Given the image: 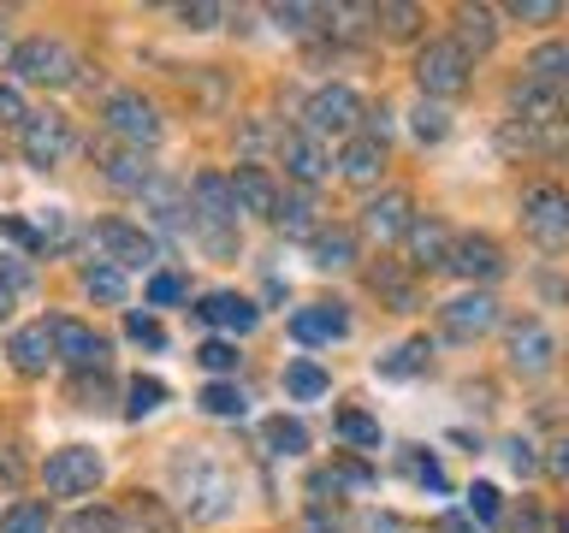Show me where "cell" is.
<instances>
[{
	"label": "cell",
	"instance_id": "1",
	"mask_svg": "<svg viewBox=\"0 0 569 533\" xmlns=\"http://www.w3.org/2000/svg\"><path fill=\"white\" fill-rule=\"evenodd\" d=\"M12 71L24 83H42V89H66V83H78V71L83 60L71 53L60 36H24V42L12 48Z\"/></svg>",
	"mask_w": 569,
	"mask_h": 533
},
{
	"label": "cell",
	"instance_id": "2",
	"mask_svg": "<svg viewBox=\"0 0 569 533\" xmlns=\"http://www.w3.org/2000/svg\"><path fill=\"white\" fill-rule=\"evenodd\" d=\"M101 119H107V131H113V142H124V149H154L160 131H167V124H160V113H154V101L137 95V89L107 95Z\"/></svg>",
	"mask_w": 569,
	"mask_h": 533
},
{
	"label": "cell",
	"instance_id": "3",
	"mask_svg": "<svg viewBox=\"0 0 569 533\" xmlns=\"http://www.w3.org/2000/svg\"><path fill=\"white\" fill-rule=\"evenodd\" d=\"M362 95H356L350 83H327V89H315L309 107H302V131L309 137H350L356 124H362Z\"/></svg>",
	"mask_w": 569,
	"mask_h": 533
},
{
	"label": "cell",
	"instance_id": "4",
	"mask_svg": "<svg viewBox=\"0 0 569 533\" xmlns=\"http://www.w3.org/2000/svg\"><path fill=\"white\" fill-rule=\"evenodd\" d=\"M469 71H475V60H469L457 42H427L421 60H416V83H421V95L451 101V95H462V89H469Z\"/></svg>",
	"mask_w": 569,
	"mask_h": 533
},
{
	"label": "cell",
	"instance_id": "5",
	"mask_svg": "<svg viewBox=\"0 0 569 533\" xmlns=\"http://www.w3.org/2000/svg\"><path fill=\"white\" fill-rule=\"evenodd\" d=\"M522 225L540 249H563L569 243V190L558 184H533L522 195Z\"/></svg>",
	"mask_w": 569,
	"mask_h": 533
},
{
	"label": "cell",
	"instance_id": "6",
	"mask_svg": "<svg viewBox=\"0 0 569 533\" xmlns=\"http://www.w3.org/2000/svg\"><path fill=\"white\" fill-rule=\"evenodd\" d=\"M42 486L53 497H83L101 486V456L89 451V444H66V451H53L42 462Z\"/></svg>",
	"mask_w": 569,
	"mask_h": 533
},
{
	"label": "cell",
	"instance_id": "7",
	"mask_svg": "<svg viewBox=\"0 0 569 533\" xmlns=\"http://www.w3.org/2000/svg\"><path fill=\"white\" fill-rule=\"evenodd\" d=\"M18 149H24V160L36 172L60 167L66 149H71V119L66 113H30L24 124H18Z\"/></svg>",
	"mask_w": 569,
	"mask_h": 533
},
{
	"label": "cell",
	"instance_id": "8",
	"mask_svg": "<svg viewBox=\"0 0 569 533\" xmlns=\"http://www.w3.org/2000/svg\"><path fill=\"white\" fill-rule=\"evenodd\" d=\"M89 238H96L101 261L119 266V273H124V266H149V261L160 255V243H154L142 225H131V220H101L96 231H89Z\"/></svg>",
	"mask_w": 569,
	"mask_h": 533
},
{
	"label": "cell",
	"instance_id": "9",
	"mask_svg": "<svg viewBox=\"0 0 569 533\" xmlns=\"http://www.w3.org/2000/svg\"><path fill=\"white\" fill-rule=\"evenodd\" d=\"M48 338H53V355L71 368H83V373H101L107 368V355H113V344L96 332V326H83V320H48Z\"/></svg>",
	"mask_w": 569,
	"mask_h": 533
},
{
	"label": "cell",
	"instance_id": "10",
	"mask_svg": "<svg viewBox=\"0 0 569 533\" xmlns=\"http://www.w3.org/2000/svg\"><path fill=\"white\" fill-rule=\"evenodd\" d=\"M190 220H196V231L238 225V202H231V178L226 172H196V184H190Z\"/></svg>",
	"mask_w": 569,
	"mask_h": 533
},
{
	"label": "cell",
	"instance_id": "11",
	"mask_svg": "<svg viewBox=\"0 0 569 533\" xmlns=\"http://www.w3.org/2000/svg\"><path fill=\"white\" fill-rule=\"evenodd\" d=\"M445 266H451L457 279H469V284H475V279L487 284V279L505 273V249H498L487 231H462V238H451V255H445Z\"/></svg>",
	"mask_w": 569,
	"mask_h": 533
},
{
	"label": "cell",
	"instance_id": "12",
	"mask_svg": "<svg viewBox=\"0 0 569 533\" xmlns=\"http://www.w3.org/2000/svg\"><path fill=\"white\" fill-rule=\"evenodd\" d=\"M89 154H96V172H101L113 190H149L154 167H149V154H142V149H124V142L107 137V142H96Z\"/></svg>",
	"mask_w": 569,
	"mask_h": 533
},
{
	"label": "cell",
	"instance_id": "13",
	"mask_svg": "<svg viewBox=\"0 0 569 533\" xmlns=\"http://www.w3.org/2000/svg\"><path fill=\"white\" fill-rule=\"evenodd\" d=\"M439 326H445V338H457V344H469V338H480V332H492V326H498V302H492L487 291H469V296L445 302Z\"/></svg>",
	"mask_w": 569,
	"mask_h": 533
},
{
	"label": "cell",
	"instance_id": "14",
	"mask_svg": "<svg viewBox=\"0 0 569 533\" xmlns=\"http://www.w3.org/2000/svg\"><path fill=\"white\" fill-rule=\"evenodd\" d=\"M551 362H558V338H551L540 320L510 326V368H516V373H546Z\"/></svg>",
	"mask_w": 569,
	"mask_h": 533
},
{
	"label": "cell",
	"instance_id": "15",
	"mask_svg": "<svg viewBox=\"0 0 569 533\" xmlns=\"http://www.w3.org/2000/svg\"><path fill=\"white\" fill-rule=\"evenodd\" d=\"M231 202H238V213H256V220H273L279 213V184L267 167H238L231 172Z\"/></svg>",
	"mask_w": 569,
	"mask_h": 533
},
{
	"label": "cell",
	"instance_id": "16",
	"mask_svg": "<svg viewBox=\"0 0 569 533\" xmlns=\"http://www.w3.org/2000/svg\"><path fill=\"white\" fill-rule=\"evenodd\" d=\"M350 332V314L345 302H309V309L291 314V338L297 344H332V338Z\"/></svg>",
	"mask_w": 569,
	"mask_h": 533
},
{
	"label": "cell",
	"instance_id": "17",
	"mask_svg": "<svg viewBox=\"0 0 569 533\" xmlns=\"http://www.w3.org/2000/svg\"><path fill=\"white\" fill-rule=\"evenodd\" d=\"M279 160H284V172H291L302 190H315L320 178H327V149H320V137H309V131L279 137Z\"/></svg>",
	"mask_w": 569,
	"mask_h": 533
},
{
	"label": "cell",
	"instance_id": "18",
	"mask_svg": "<svg viewBox=\"0 0 569 533\" xmlns=\"http://www.w3.org/2000/svg\"><path fill=\"white\" fill-rule=\"evenodd\" d=\"M362 225L373 231V238H403L409 225H416V202H409V190H386V195H373V202L362 208Z\"/></svg>",
	"mask_w": 569,
	"mask_h": 533
},
{
	"label": "cell",
	"instance_id": "19",
	"mask_svg": "<svg viewBox=\"0 0 569 533\" xmlns=\"http://www.w3.org/2000/svg\"><path fill=\"white\" fill-rule=\"evenodd\" d=\"M196 314H202L208 326H220V332H256V320H261V309L238 291H208L202 302H196Z\"/></svg>",
	"mask_w": 569,
	"mask_h": 533
},
{
	"label": "cell",
	"instance_id": "20",
	"mask_svg": "<svg viewBox=\"0 0 569 533\" xmlns=\"http://www.w3.org/2000/svg\"><path fill=\"white\" fill-rule=\"evenodd\" d=\"M551 119H563V95L533 89V83H516L510 89V124H522V131H546Z\"/></svg>",
	"mask_w": 569,
	"mask_h": 533
},
{
	"label": "cell",
	"instance_id": "21",
	"mask_svg": "<svg viewBox=\"0 0 569 533\" xmlns=\"http://www.w3.org/2000/svg\"><path fill=\"white\" fill-rule=\"evenodd\" d=\"M7 355L18 373H48V362H60L53 355V338H48V320H36V326H18L7 338Z\"/></svg>",
	"mask_w": 569,
	"mask_h": 533
},
{
	"label": "cell",
	"instance_id": "22",
	"mask_svg": "<svg viewBox=\"0 0 569 533\" xmlns=\"http://www.w3.org/2000/svg\"><path fill=\"white\" fill-rule=\"evenodd\" d=\"M522 83L551 89V95H569V42H540V48H533Z\"/></svg>",
	"mask_w": 569,
	"mask_h": 533
},
{
	"label": "cell",
	"instance_id": "23",
	"mask_svg": "<svg viewBox=\"0 0 569 533\" xmlns=\"http://www.w3.org/2000/svg\"><path fill=\"white\" fill-rule=\"evenodd\" d=\"M338 172H345L350 184H373V178L386 172V142L380 137H350L345 154H338Z\"/></svg>",
	"mask_w": 569,
	"mask_h": 533
},
{
	"label": "cell",
	"instance_id": "24",
	"mask_svg": "<svg viewBox=\"0 0 569 533\" xmlns=\"http://www.w3.org/2000/svg\"><path fill=\"white\" fill-rule=\"evenodd\" d=\"M403 238H409V266H416V273L421 266H445V255H451V231L439 220H416Z\"/></svg>",
	"mask_w": 569,
	"mask_h": 533
},
{
	"label": "cell",
	"instance_id": "25",
	"mask_svg": "<svg viewBox=\"0 0 569 533\" xmlns=\"http://www.w3.org/2000/svg\"><path fill=\"white\" fill-rule=\"evenodd\" d=\"M451 42L469 53V60H475V53H492V42H498V18H492L487 7H462V12H457V36H451Z\"/></svg>",
	"mask_w": 569,
	"mask_h": 533
},
{
	"label": "cell",
	"instance_id": "26",
	"mask_svg": "<svg viewBox=\"0 0 569 533\" xmlns=\"http://www.w3.org/2000/svg\"><path fill=\"white\" fill-rule=\"evenodd\" d=\"M261 444L273 456H302L309 451V426H302L297 415H273V421H261Z\"/></svg>",
	"mask_w": 569,
	"mask_h": 533
},
{
	"label": "cell",
	"instance_id": "27",
	"mask_svg": "<svg viewBox=\"0 0 569 533\" xmlns=\"http://www.w3.org/2000/svg\"><path fill=\"white\" fill-rule=\"evenodd\" d=\"M368 284H373V296L391 302V309H416V284H409V273H403L398 261H380L368 273Z\"/></svg>",
	"mask_w": 569,
	"mask_h": 533
},
{
	"label": "cell",
	"instance_id": "28",
	"mask_svg": "<svg viewBox=\"0 0 569 533\" xmlns=\"http://www.w3.org/2000/svg\"><path fill=\"white\" fill-rule=\"evenodd\" d=\"M315 266H356V231L350 225H332V231H315Z\"/></svg>",
	"mask_w": 569,
	"mask_h": 533
},
{
	"label": "cell",
	"instance_id": "29",
	"mask_svg": "<svg viewBox=\"0 0 569 533\" xmlns=\"http://www.w3.org/2000/svg\"><path fill=\"white\" fill-rule=\"evenodd\" d=\"M315 195L309 190H297V195H279V213L273 220L284 225V238H315Z\"/></svg>",
	"mask_w": 569,
	"mask_h": 533
},
{
	"label": "cell",
	"instance_id": "30",
	"mask_svg": "<svg viewBox=\"0 0 569 533\" xmlns=\"http://www.w3.org/2000/svg\"><path fill=\"white\" fill-rule=\"evenodd\" d=\"M427 355H433V344H427V338H409V344H398L391 355H380V380H409V373L427 368Z\"/></svg>",
	"mask_w": 569,
	"mask_h": 533
},
{
	"label": "cell",
	"instance_id": "31",
	"mask_svg": "<svg viewBox=\"0 0 569 533\" xmlns=\"http://www.w3.org/2000/svg\"><path fill=\"white\" fill-rule=\"evenodd\" d=\"M284 391L302 398V403H315V398H327V391H332V380H327V368H320V362H291V368H284Z\"/></svg>",
	"mask_w": 569,
	"mask_h": 533
},
{
	"label": "cell",
	"instance_id": "32",
	"mask_svg": "<svg viewBox=\"0 0 569 533\" xmlns=\"http://www.w3.org/2000/svg\"><path fill=\"white\" fill-rule=\"evenodd\" d=\"M48 527H53V515H48L42 497H18V504L0 515V533H48Z\"/></svg>",
	"mask_w": 569,
	"mask_h": 533
},
{
	"label": "cell",
	"instance_id": "33",
	"mask_svg": "<svg viewBox=\"0 0 569 533\" xmlns=\"http://www.w3.org/2000/svg\"><path fill=\"white\" fill-rule=\"evenodd\" d=\"M332 433L345 439V444H362V451H380V421L362 415V409H338Z\"/></svg>",
	"mask_w": 569,
	"mask_h": 533
},
{
	"label": "cell",
	"instance_id": "34",
	"mask_svg": "<svg viewBox=\"0 0 569 533\" xmlns=\"http://www.w3.org/2000/svg\"><path fill=\"white\" fill-rule=\"evenodd\" d=\"M131 527L137 533H178L172 510L160 504V497H149V492H131Z\"/></svg>",
	"mask_w": 569,
	"mask_h": 533
},
{
	"label": "cell",
	"instance_id": "35",
	"mask_svg": "<svg viewBox=\"0 0 569 533\" xmlns=\"http://www.w3.org/2000/svg\"><path fill=\"white\" fill-rule=\"evenodd\" d=\"M416 24H421V12H416V7H403V0H386V7H373V30H386L391 42L416 36Z\"/></svg>",
	"mask_w": 569,
	"mask_h": 533
},
{
	"label": "cell",
	"instance_id": "36",
	"mask_svg": "<svg viewBox=\"0 0 569 533\" xmlns=\"http://www.w3.org/2000/svg\"><path fill=\"white\" fill-rule=\"evenodd\" d=\"M83 291L96 302H124V273L107 266V261H96V266H83Z\"/></svg>",
	"mask_w": 569,
	"mask_h": 533
},
{
	"label": "cell",
	"instance_id": "37",
	"mask_svg": "<svg viewBox=\"0 0 569 533\" xmlns=\"http://www.w3.org/2000/svg\"><path fill=\"white\" fill-rule=\"evenodd\" d=\"M409 131H416L421 142H445V137H451V113H445L439 101H421V107H416V124H409Z\"/></svg>",
	"mask_w": 569,
	"mask_h": 533
},
{
	"label": "cell",
	"instance_id": "38",
	"mask_svg": "<svg viewBox=\"0 0 569 533\" xmlns=\"http://www.w3.org/2000/svg\"><path fill=\"white\" fill-rule=\"evenodd\" d=\"M202 409L208 415H243V391L231 380H213V385H202Z\"/></svg>",
	"mask_w": 569,
	"mask_h": 533
},
{
	"label": "cell",
	"instance_id": "39",
	"mask_svg": "<svg viewBox=\"0 0 569 533\" xmlns=\"http://www.w3.org/2000/svg\"><path fill=\"white\" fill-rule=\"evenodd\" d=\"M160 403H167V385H160V380H131V403H124V415L142 421V415H154Z\"/></svg>",
	"mask_w": 569,
	"mask_h": 533
},
{
	"label": "cell",
	"instance_id": "40",
	"mask_svg": "<svg viewBox=\"0 0 569 533\" xmlns=\"http://www.w3.org/2000/svg\"><path fill=\"white\" fill-rule=\"evenodd\" d=\"M196 362H202L208 373H220V380H226V373H238V344H226V338H208V344L196 350Z\"/></svg>",
	"mask_w": 569,
	"mask_h": 533
},
{
	"label": "cell",
	"instance_id": "41",
	"mask_svg": "<svg viewBox=\"0 0 569 533\" xmlns=\"http://www.w3.org/2000/svg\"><path fill=\"white\" fill-rule=\"evenodd\" d=\"M66 533H124V522H119V510H78L66 522Z\"/></svg>",
	"mask_w": 569,
	"mask_h": 533
},
{
	"label": "cell",
	"instance_id": "42",
	"mask_svg": "<svg viewBox=\"0 0 569 533\" xmlns=\"http://www.w3.org/2000/svg\"><path fill=\"white\" fill-rule=\"evenodd\" d=\"M178 296H184V279L178 273H154L149 279V309H172Z\"/></svg>",
	"mask_w": 569,
	"mask_h": 533
},
{
	"label": "cell",
	"instance_id": "43",
	"mask_svg": "<svg viewBox=\"0 0 569 533\" xmlns=\"http://www.w3.org/2000/svg\"><path fill=\"white\" fill-rule=\"evenodd\" d=\"M498 510H505V504H498V486L475 480V486H469V515H480V522H498Z\"/></svg>",
	"mask_w": 569,
	"mask_h": 533
},
{
	"label": "cell",
	"instance_id": "44",
	"mask_svg": "<svg viewBox=\"0 0 569 533\" xmlns=\"http://www.w3.org/2000/svg\"><path fill=\"white\" fill-rule=\"evenodd\" d=\"M124 332H131L137 344H149V350L167 344V332H160V320H154V314H124Z\"/></svg>",
	"mask_w": 569,
	"mask_h": 533
},
{
	"label": "cell",
	"instance_id": "45",
	"mask_svg": "<svg viewBox=\"0 0 569 533\" xmlns=\"http://www.w3.org/2000/svg\"><path fill=\"white\" fill-rule=\"evenodd\" d=\"M409 480H421V486H427V492H445V469H439V462H433V456H421V451H416V456H409Z\"/></svg>",
	"mask_w": 569,
	"mask_h": 533
},
{
	"label": "cell",
	"instance_id": "46",
	"mask_svg": "<svg viewBox=\"0 0 569 533\" xmlns=\"http://www.w3.org/2000/svg\"><path fill=\"white\" fill-rule=\"evenodd\" d=\"M510 18H522V24H551V18H558V0H516Z\"/></svg>",
	"mask_w": 569,
	"mask_h": 533
},
{
	"label": "cell",
	"instance_id": "47",
	"mask_svg": "<svg viewBox=\"0 0 569 533\" xmlns=\"http://www.w3.org/2000/svg\"><path fill=\"white\" fill-rule=\"evenodd\" d=\"M178 18H184L190 30H213L226 18V7H208V0H196V7H178Z\"/></svg>",
	"mask_w": 569,
	"mask_h": 533
},
{
	"label": "cell",
	"instance_id": "48",
	"mask_svg": "<svg viewBox=\"0 0 569 533\" xmlns=\"http://www.w3.org/2000/svg\"><path fill=\"white\" fill-rule=\"evenodd\" d=\"M267 18H273L279 30H309V18H320L315 7H267Z\"/></svg>",
	"mask_w": 569,
	"mask_h": 533
},
{
	"label": "cell",
	"instance_id": "49",
	"mask_svg": "<svg viewBox=\"0 0 569 533\" xmlns=\"http://www.w3.org/2000/svg\"><path fill=\"white\" fill-rule=\"evenodd\" d=\"M30 119V107H24V95H18L12 83H0V124H24Z\"/></svg>",
	"mask_w": 569,
	"mask_h": 533
},
{
	"label": "cell",
	"instance_id": "50",
	"mask_svg": "<svg viewBox=\"0 0 569 533\" xmlns=\"http://www.w3.org/2000/svg\"><path fill=\"white\" fill-rule=\"evenodd\" d=\"M505 456H510V469H516V474H533V469H540V456H533V444H528V439H510V444H505Z\"/></svg>",
	"mask_w": 569,
	"mask_h": 533
},
{
	"label": "cell",
	"instance_id": "51",
	"mask_svg": "<svg viewBox=\"0 0 569 533\" xmlns=\"http://www.w3.org/2000/svg\"><path fill=\"white\" fill-rule=\"evenodd\" d=\"M362 533H403V522H398L391 510H368V515H362Z\"/></svg>",
	"mask_w": 569,
	"mask_h": 533
},
{
	"label": "cell",
	"instance_id": "52",
	"mask_svg": "<svg viewBox=\"0 0 569 533\" xmlns=\"http://www.w3.org/2000/svg\"><path fill=\"white\" fill-rule=\"evenodd\" d=\"M546 469L558 474V480H569V433H558V444H551V456H546Z\"/></svg>",
	"mask_w": 569,
	"mask_h": 533
},
{
	"label": "cell",
	"instance_id": "53",
	"mask_svg": "<svg viewBox=\"0 0 569 533\" xmlns=\"http://www.w3.org/2000/svg\"><path fill=\"white\" fill-rule=\"evenodd\" d=\"M78 403H83V409H101V403H107V380H83V385H78Z\"/></svg>",
	"mask_w": 569,
	"mask_h": 533
},
{
	"label": "cell",
	"instance_id": "54",
	"mask_svg": "<svg viewBox=\"0 0 569 533\" xmlns=\"http://www.w3.org/2000/svg\"><path fill=\"white\" fill-rule=\"evenodd\" d=\"M439 533H475V522H469V515H445Z\"/></svg>",
	"mask_w": 569,
	"mask_h": 533
},
{
	"label": "cell",
	"instance_id": "55",
	"mask_svg": "<svg viewBox=\"0 0 569 533\" xmlns=\"http://www.w3.org/2000/svg\"><path fill=\"white\" fill-rule=\"evenodd\" d=\"M7 314H12V291L0 284V320H7Z\"/></svg>",
	"mask_w": 569,
	"mask_h": 533
},
{
	"label": "cell",
	"instance_id": "56",
	"mask_svg": "<svg viewBox=\"0 0 569 533\" xmlns=\"http://www.w3.org/2000/svg\"><path fill=\"white\" fill-rule=\"evenodd\" d=\"M563 533H569V522H563Z\"/></svg>",
	"mask_w": 569,
	"mask_h": 533
}]
</instances>
